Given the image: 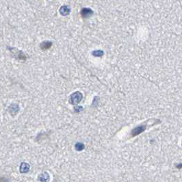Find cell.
I'll list each match as a JSON object with an SVG mask.
<instances>
[{"instance_id":"obj_8","label":"cell","mask_w":182,"mask_h":182,"mask_svg":"<svg viewBox=\"0 0 182 182\" xmlns=\"http://www.w3.org/2000/svg\"><path fill=\"white\" fill-rule=\"evenodd\" d=\"M30 170V165L27 164V163H22L20 166V172L22 173H25L29 171Z\"/></svg>"},{"instance_id":"obj_5","label":"cell","mask_w":182,"mask_h":182,"mask_svg":"<svg viewBox=\"0 0 182 182\" xmlns=\"http://www.w3.org/2000/svg\"><path fill=\"white\" fill-rule=\"evenodd\" d=\"M71 8L69 5H62L60 8V13L61 15L62 16H67L70 13Z\"/></svg>"},{"instance_id":"obj_1","label":"cell","mask_w":182,"mask_h":182,"mask_svg":"<svg viewBox=\"0 0 182 182\" xmlns=\"http://www.w3.org/2000/svg\"><path fill=\"white\" fill-rule=\"evenodd\" d=\"M83 95L80 92H75L71 95L70 97V103L73 105H77L82 100Z\"/></svg>"},{"instance_id":"obj_6","label":"cell","mask_w":182,"mask_h":182,"mask_svg":"<svg viewBox=\"0 0 182 182\" xmlns=\"http://www.w3.org/2000/svg\"><path fill=\"white\" fill-rule=\"evenodd\" d=\"M8 110L9 112H10V113L12 114V115L14 116L19 112V107L18 105L16 104H12L9 107Z\"/></svg>"},{"instance_id":"obj_9","label":"cell","mask_w":182,"mask_h":182,"mask_svg":"<svg viewBox=\"0 0 182 182\" xmlns=\"http://www.w3.org/2000/svg\"><path fill=\"white\" fill-rule=\"evenodd\" d=\"M104 52H103L102 50H95L92 52L93 56H95V57H101V56H102L103 55H104Z\"/></svg>"},{"instance_id":"obj_10","label":"cell","mask_w":182,"mask_h":182,"mask_svg":"<svg viewBox=\"0 0 182 182\" xmlns=\"http://www.w3.org/2000/svg\"><path fill=\"white\" fill-rule=\"evenodd\" d=\"M75 147H76V149L77 150V151H82V150L84 149L85 146H84V144L83 143H81V142H78V143H76V145H75Z\"/></svg>"},{"instance_id":"obj_7","label":"cell","mask_w":182,"mask_h":182,"mask_svg":"<svg viewBox=\"0 0 182 182\" xmlns=\"http://www.w3.org/2000/svg\"><path fill=\"white\" fill-rule=\"evenodd\" d=\"M52 46V42L51 41H44L41 43L40 45V47L43 50H47L49 49Z\"/></svg>"},{"instance_id":"obj_11","label":"cell","mask_w":182,"mask_h":182,"mask_svg":"<svg viewBox=\"0 0 182 182\" xmlns=\"http://www.w3.org/2000/svg\"><path fill=\"white\" fill-rule=\"evenodd\" d=\"M176 167H177V168H181V167H182V164H179L176 165Z\"/></svg>"},{"instance_id":"obj_2","label":"cell","mask_w":182,"mask_h":182,"mask_svg":"<svg viewBox=\"0 0 182 182\" xmlns=\"http://www.w3.org/2000/svg\"><path fill=\"white\" fill-rule=\"evenodd\" d=\"M147 121H145V123H142V124L140 125L139 126L135 127V128L132 131V137L136 136H138V135H139V134H141V133L143 132L146 129V128H147Z\"/></svg>"},{"instance_id":"obj_12","label":"cell","mask_w":182,"mask_h":182,"mask_svg":"<svg viewBox=\"0 0 182 182\" xmlns=\"http://www.w3.org/2000/svg\"><path fill=\"white\" fill-rule=\"evenodd\" d=\"M181 146H182V144H181Z\"/></svg>"},{"instance_id":"obj_3","label":"cell","mask_w":182,"mask_h":182,"mask_svg":"<svg viewBox=\"0 0 182 182\" xmlns=\"http://www.w3.org/2000/svg\"><path fill=\"white\" fill-rule=\"evenodd\" d=\"M93 14V11L91 10V8H84L81 11V14L82 17L84 18H88L89 16H91L92 14Z\"/></svg>"},{"instance_id":"obj_4","label":"cell","mask_w":182,"mask_h":182,"mask_svg":"<svg viewBox=\"0 0 182 182\" xmlns=\"http://www.w3.org/2000/svg\"><path fill=\"white\" fill-rule=\"evenodd\" d=\"M38 179L41 182H48L49 181V174L47 172H42L38 175Z\"/></svg>"}]
</instances>
